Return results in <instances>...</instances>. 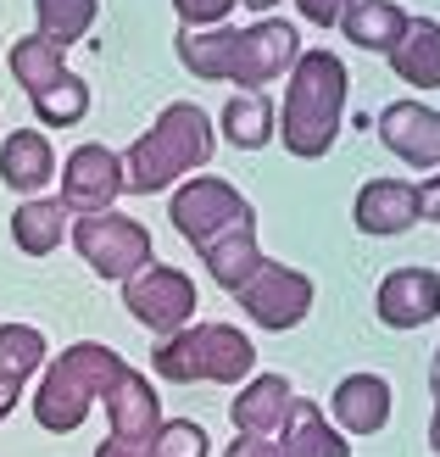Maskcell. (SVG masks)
<instances>
[{
	"instance_id": "cell-1",
	"label": "cell",
	"mask_w": 440,
	"mask_h": 457,
	"mask_svg": "<svg viewBox=\"0 0 440 457\" xmlns=\"http://www.w3.org/2000/svg\"><path fill=\"white\" fill-rule=\"evenodd\" d=\"M301 39L290 22H251V29H184L178 34V62L195 79H228L245 89H262L295 67Z\"/></svg>"
},
{
	"instance_id": "cell-2",
	"label": "cell",
	"mask_w": 440,
	"mask_h": 457,
	"mask_svg": "<svg viewBox=\"0 0 440 457\" xmlns=\"http://www.w3.org/2000/svg\"><path fill=\"white\" fill-rule=\"evenodd\" d=\"M345 118V62L335 51H301L285 84L279 112V140L290 156H329L335 134Z\"/></svg>"
},
{
	"instance_id": "cell-3",
	"label": "cell",
	"mask_w": 440,
	"mask_h": 457,
	"mask_svg": "<svg viewBox=\"0 0 440 457\" xmlns=\"http://www.w3.org/2000/svg\"><path fill=\"white\" fill-rule=\"evenodd\" d=\"M206 156H212V118H206L195 101H173V106H162V118L129 145L123 190L156 195V190L178 185L190 168H201Z\"/></svg>"
},
{
	"instance_id": "cell-4",
	"label": "cell",
	"mask_w": 440,
	"mask_h": 457,
	"mask_svg": "<svg viewBox=\"0 0 440 457\" xmlns=\"http://www.w3.org/2000/svg\"><path fill=\"white\" fill-rule=\"evenodd\" d=\"M129 374V362L101 346V340H79V346L56 352V362L45 369L39 391H34V419L39 429H51V436H67V429H79L89 419V407L112 396V385Z\"/></svg>"
},
{
	"instance_id": "cell-5",
	"label": "cell",
	"mask_w": 440,
	"mask_h": 457,
	"mask_svg": "<svg viewBox=\"0 0 440 457\" xmlns=\"http://www.w3.org/2000/svg\"><path fill=\"white\" fill-rule=\"evenodd\" d=\"M151 369L178 385H245L257 374V346L235 324H190L151 352Z\"/></svg>"
},
{
	"instance_id": "cell-6",
	"label": "cell",
	"mask_w": 440,
	"mask_h": 457,
	"mask_svg": "<svg viewBox=\"0 0 440 457\" xmlns=\"http://www.w3.org/2000/svg\"><path fill=\"white\" fill-rule=\"evenodd\" d=\"M73 245H79V257L95 268L101 279H118V285H129L140 268H151V228L123 218V212L79 218L73 223Z\"/></svg>"
},
{
	"instance_id": "cell-7",
	"label": "cell",
	"mask_w": 440,
	"mask_h": 457,
	"mask_svg": "<svg viewBox=\"0 0 440 457\" xmlns=\"http://www.w3.org/2000/svg\"><path fill=\"white\" fill-rule=\"evenodd\" d=\"M168 218H173L178 235L201 251V245H212L218 235H228V228L251 223L257 212H251V201H245L235 185H228V179H190V185L173 190Z\"/></svg>"
},
{
	"instance_id": "cell-8",
	"label": "cell",
	"mask_w": 440,
	"mask_h": 457,
	"mask_svg": "<svg viewBox=\"0 0 440 457\" xmlns=\"http://www.w3.org/2000/svg\"><path fill=\"white\" fill-rule=\"evenodd\" d=\"M235 302L251 312V324H257V329L285 335V329H295L301 318L312 312V279L301 268H285V262H268L262 257V268L235 290Z\"/></svg>"
},
{
	"instance_id": "cell-9",
	"label": "cell",
	"mask_w": 440,
	"mask_h": 457,
	"mask_svg": "<svg viewBox=\"0 0 440 457\" xmlns=\"http://www.w3.org/2000/svg\"><path fill=\"white\" fill-rule=\"evenodd\" d=\"M123 307H129L134 324H145V329H156L162 340H168V335H178L184 324H190L195 285H190V273H178L168 262H151V268H140L123 285Z\"/></svg>"
},
{
	"instance_id": "cell-10",
	"label": "cell",
	"mask_w": 440,
	"mask_h": 457,
	"mask_svg": "<svg viewBox=\"0 0 440 457\" xmlns=\"http://www.w3.org/2000/svg\"><path fill=\"white\" fill-rule=\"evenodd\" d=\"M123 195V156L106 151V145H79L62 168V207L79 212V218H95L112 212V201Z\"/></svg>"
},
{
	"instance_id": "cell-11",
	"label": "cell",
	"mask_w": 440,
	"mask_h": 457,
	"mask_svg": "<svg viewBox=\"0 0 440 457\" xmlns=\"http://www.w3.org/2000/svg\"><path fill=\"white\" fill-rule=\"evenodd\" d=\"M379 324L390 329H424L440 318V273L435 268H390L374 295Z\"/></svg>"
},
{
	"instance_id": "cell-12",
	"label": "cell",
	"mask_w": 440,
	"mask_h": 457,
	"mask_svg": "<svg viewBox=\"0 0 440 457\" xmlns=\"http://www.w3.org/2000/svg\"><path fill=\"white\" fill-rule=\"evenodd\" d=\"M379 140L407 168H440V112L424 101H390L379 112Z\"/></svg>"
},
{
	"instance_id": "cell-13",
	"label": "cell",
	"mask_w": 440,
	"mask_h": 457,
	"mask_svg": "<svg viewBox=\"0 0 440 457\" xmlns=\"http://www.w3.org/2000/svg\"><path fill=\"white\" fill-rule=\"evenodd\" d=\"M290 407H295V385L285 374H251L245 391L235 396V429L240 436H257V441H279V429L290 424Z\"/></svg>"
},
{
	"instance_id": "cell-14",
	"label": "cell",
	"mask_w": 440,
	"mask_h": 457,
	"mask_svg": "<svg viewBox=\"0 0 440 457\" xmlns=\"http://www.w3.org/2000/svg\"><path fill=\"white\" fill-rule=\"evenodd\" d=\"M352 218H357L362 235H407V228L424 218L419 185H407V179H368L357 190Z\"/></svg>"
},
{
	"instance_id": "cell-15",
	"label": "cell",
	"mask_w": 440,
	"mask_h": 457,
	"mask_svg": "<svg viewBox=\"0 0 440 457\" xmlns=\"http://www.w3.org/2000/svg\"><path fill=\"white\" fill-rule=\"evenodd\" d=\"M329 419H335V429H352V436H379L390 424V379L385 374H345L329 396Z\"/></svg>"
},
{
	"instance_id": "cell-16",
	"label": "cell",
	"mask_w": 440,
	"mask_h": 457,
	"mask_svg": "<svg viewBox=\"0 0 440 457\" xmlns=\"http://www.w3.org/2000/svg\"><path fill=\"white\" fill-rule=\"evenodd\" d=\"M106 424H112V441H151L162 429V402L151 391V379L140 369H129L106 396Z\"/></svg>"
},
{
	"instance_id": "cell-17",
	"label": "cell",
	"mask_w": 440,
	"mask_h": 457,
	"mask_svg": "<svg viewBox=\"0 0 440 457\" xmlns=\"http://www.w3.org/2000/svg\"><path fill=\"white\" fill-rule=\"evenodd\" d=\"M0 179H6V190H17V195L34 201V195L56 179L51 140H45L39 129H12V140L0 145Z\"/></svg>"
},
{
	"instance_id": "cell-18",
	"label": "cell",
	"mask_w": 440,
	"mask_h": 457,
	"mask_svg": "<svg viewBox=\"0 0 440 457\" xmlns=\"http://www.w3.org/2000/svg\"><path fill=\"white\" fill-rule=\"evenodd\" d=\"M45 369V335L34 324H0V419L17 407L29 374Z\"/></svg>"
},
{
	"instance_id": "cell-19",
	"label": "cell",
	"mask_w": 440,
	"mask_h": 457,
	"mask_svg": "<svg viewBox=\"0 0 440 457\" xmlns=\"http://www.w3.org/2000/svg\"><path fill=\"white\" fill-rule=\"evenodd\" d=\"M201 262H206V273L235 295L251 273L262 268V245H257V218L251 223H240V228H228V235H218L212 245H201Z\"/></svg>"
},
{
	"instance_id": "cell-20",
	"label": "cell",
	"mask_w": 440,
	"mask_h": 457,
	"mask_svg": "<svg viewBox=\"0 0 440 457\" xmlns=\"http://www.w3.org/2000/svg\"><path fill=\"white\" fill-rule=\"evenodd\" d=\"M396 79L412 89H440V22L435 17H407L402 45L390 51Z\"/></svg>"
},
{
	"instance_id": "cell-21",
	"label": "cell",
	"mask_w": 440,
	"mask_h": 457,
	"mask_svg": "<svg viewBox=\"0 0 440 457\" xmlns=\"http://www.w3.org/2000/svg\"><path fill=\"white\" fill-rule=\"evenodd\" d=\"M340 29H345V39H352L357 51H385L390 56L402 45V34H407V12L396 0H352L345 17H340Z\"/></svg>"
},
{
	"instance_id": "cell-22",
	"label": "cell",
	"mask_w": 440,
	"mask_h": 457,
	"mask_svg": "<svg viewBox=\"0 0 440 457\" xmlns=\"http://www.w3.org/2000/svg\"><path fill=\"white\" fill-rule=\"evenodd\" d=\"M279 452L285 457H352V452H345V436L323 419V407L307 402V396H295L290 424L279 429Z\"/></svg>"
},
{
	"instance_id": "cell-23",
	"label": "cell",
	"mask_w": 440,
	"mask_h": 457,
	"mask_svg": "<svg viewBox=\"0 0 440 457\" xmlns=\"http://www.w3.org/2000/svg\"><path fill=\"white\" fill-rule=\"evenodd\" d=\"M67 212L62 201H45V195H34V201H22V207L12 212V240H17V251L22 257H51V251L67 240Z\"/></svg>"
},
{
	"instance_id": "cell-24",
	"label": "cell",
	"mask_w": 440,
	"mask_h": 457,
	"mask_svg": "<svg viewBox=\"0 0 440 457\" xmlns=\"http://www.w3.org/2000/svg\"><path fill=\"white\" fill-rule=\"evenodd\" d=\"M223 140L240 145V151H262L273 140V106L262 89H240V96H228L223 106Z\"/></svg>"
},
{
	"instance_id": "cell-25",
	"label": "cell",
	"mask_w": 440,
	"mask_h": 457,
	"mask_svg": "<svg viewBox=\"0 0 440 457\" xmlns=\"http://www.w3.org/2000/svg\"><path fill=\"white\" fill-rule=\"evenodd\" d=\"M12 73H17V84L29 89V101L34 96H45V89H51L56 79H67V67H62V51L51 39H17L12 45Z\"/></svg>"
},
{
	"instance_id": "cell-26",
	"label": "cell",
	"mask_w": 440,
	"mask_h": 457,
	"mask_svg": "<svg viewBox=\"0 0 440 457\" xmlns=\"http://www.w3.org/2000/svg\"><path fill=\"white\" fill-rule=\"evenodd\" d=\"M34 17H39V39H51L56 51H67L73 39L89 34L95 0H34Z\"/></svg>"
},
{
	"instance_id": "cell-27",
	"label": "cell",
	"mask_w": 440,
	"mask_h": 457,
	"mask_svg": "<svg viewBox=\"0 0 440 457\" xmlns=\"http://www.w3.org/2000/svg\"><path fill=\"white\" fill-rule=\"evenodd\" d=\"M34 112H39V123H56V129L79 123L89 112V84L79 73H67V79H56L51 89H45V96H34Z\"/></svg>"
},
{
	"instance_id": "cell-28",
	"label": "cell",
	"mask_w": 440,
	"mask_h": 457,
	"mask_svg": "<svg viewBox=\"0 0 440 457\" xmlns=\"http://www.w3.org/2000/svg\"><path fill=\"white\" fill-rule=\"evenodd\" d=\"M206 452H212V441L190 419H162V429L151 436V457H206Z\"/></svg>"
},
{
	"instance_id": "cell-29",
	"label": "cell",
	"mask_w": 440,
	"mask_h": 457,
	"mask_svg": "<svg viewBox=\"0 0 440 457\" xmlns=\"http://www.w3.org/2000/svg\"><path fill=\"white\" fill-rule=\"evenodd\" d=\"M173 6H178V17H184V29H218L235 0H173Z\"/></svg>"
},
{
	"instance_id": "cell-30",
	"label": "cell",
	"mask_w": 440,
	"mask_h": 457,
	"mask_svg": "<svg viewBox=\"0 0 440 457\" xmlns=\"http://www.w3.org/2000/svg\"><path fill=\"white\" fill-rule=\"evenodd\" d=\"M295 6H301V17H307V22L329 29V22H340V17H345V6H352V0H295Z\"/></svg>"
},
{
	"instance_id": "cell-31",
	"label": "cell",
	"mask_w": 440,
	"mask_h": 457,
	"mask_svg": "<svg viewBox=\"0 0 440 457\" xmlns=\"http://www.w3.org/2000/svg\"><path fill=\"white\" fill-rule=\"evenodd\" d=\"M223 457H285L279 452V441H257V436H235L228 441V452Z\"/></svg>"
},
{
	"instance_id": "cell-32",
	"label": "cell",
	"mask_w": 440,
	"mask_h": 457,
	"mask_svg": "<svg viewBox=\"0 0 440 457\" xmlns=\"http://www.w3.org/2000/svg\"><path fill=\"white\" fill-rule=\"evenodd\" d=\"M95 457H151V441H112V436H106V441L95 446Z\"/></svg>"
},
{
	"instance_id": "cell-33",
	"label": "cell",
	"mask_w": 440,
	"mask_h": 457,
	"mask_svg": "<svg viewBox=\"0 0 440 457\" xmlns=\"http://www.w3.org/2000/svg\"><path fill=\"white\" fill-rule=\"evenodd\" d=\"M419 207H424V218H429V223H440V173L419 190Z\"/></svg>"
},
{
	"instance_id": "cell-34",
	"label": "cell",
	"mask_w": 440,
	"mask_h": 457,
	"mask_svg": "<svg viewBox=\"0 0 440 457\" xmlns=\"http://www.w3.org/2000/svg\"><path fill=\"white\" fill-rule=\"evenodd\" d=\"M429 446L440 452V391H435V419H429Z\"/></svg>"
},
{
	"instance_id": "cell-35",
	"label": "cell",
	"mask_w": 440,
	"mask_h": 457,
	"mask_svg": "<svg viewBox=\"0 0 440 457\" xmlns=\"http://www.w3.org/2000/svg\"><path fill=\"white\" fill-rule=\"evenodd\" d=\"M429 385L440 391V352H435V362H429Z\"/></svg>"
},
{
	"instance_id": "cell-36",
	"label": "cell",
	"mask_w": 440,
	"mask_h": 457,
	"mask_svg": "<svg viewBox=\"0 0 440 457\" xmlns=\"http://www.w3.org/2000/svg\"><path fill=\"white\" fill-rule=\"evenodd\" d=\"M245 6H251V12H268V6H273V0H245Z\"/></svg>"
}]
</instances>
